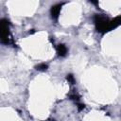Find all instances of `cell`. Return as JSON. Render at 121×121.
<instances>
[{
	"label": "cell",
	"instance_id": "5b68a950",
	"mask_svg": "<svg viewBox=\"0 0 121 121\" xmlns=\"http://www.w3.org/2000/svg\"><path fill=\"white\" fill-rule=\"evenodd\" d=\"M46 68H47V65L44 64V63L40 64V65L37 66V70H40V71H44V70H46Z\"/></svg>",
	"mask_w": 121,
	"mask_h": 121
},
{
	"label": "cell",
	"instance_id": "6da1fadb",
	"mask_svg": "<svg viewBox=\"0 0 121 121\" xmlns=\"http://www.w3.org/2000/svg\"><path fill=\"white\" fill-rule=\"evenodd\" d=\"M95 22L97 31L102 32V33H104L106 31H109L112 28L118 26L116 19L110 21L108 18H106L105 16H102V15H96L95 18Z\"/></svg>",
	"mask_w": 121,
	"mask_h": 121
},
{
	"label": "cell",
	"instance_id": "7a4b0ae2",
	"mask_svg": "<svg viewBox=\"0 0 121 121\" xmlns=\"http://www.w3.org/2000/svg\"><path fill=\"white\" fill-rule=\"evenodd\" d=\"M0 32H1V42L3 43H9V24L6 19H2L0 23Z\"/></svg>",
	"mask_w": 121,
	"mask_h": 121
},
{
	"label": "cell",
	"instance_id": "3957f363",
	"mask_svg": "<svg viewBox=\"0 0 121 121\" xmlns=\"http://www.w3.org/2000/svg\"><path fill=\"white\" fill-rule=\"evenodd\" d=\"M60 8H61V5H60V4L52 7V9H51V15H52V18H54V19H57V18H58L59 12H60Z\"/></svg>",
	"mask_w": 121,
	"mask_h": 121
},
{
	"label": "cell",
	"instance_id": "277c9868",
	"mask_svg": "<svg viewBox=\"0 0 121 121\" xmlns=\"http://www.w3.org/2000/svg\"><path fill=\"white\" fill-rule=\"evenodd\" d=\"M57 50H58V53L60 56H64L67 53V48L63 44H59V46L57 47Z\"/></svg>",
	"mask_w": 121,
	"mask_h": 121
}]
</instances>
